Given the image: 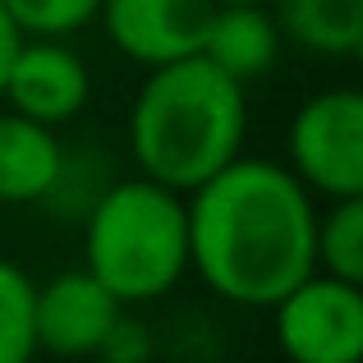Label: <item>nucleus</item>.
<instances>
[{"mask_svg": "<svg viewBox=\"0 0 363 363\" xmlns=\"http://www.w3.org/2000/svg\"><path fill=\"white\" fill-rule=\"evenodd\" d=\"M189 267L221 299L272 308L318 272V207L290 166L235 157L189 189Z\"/></svg>", "mask_w": 363, "mask_h": 363, "instance_id": "nucleus-1", "label": "nucleus"}, {"mask_svg": "<svg viewBox=\"0 0 363 363\" xmlns=\"http://www.w3.org/2000/svg\"><path fill=\"white\" fill-rule=\"evenodd\" d=\"M248 129L244 83L221 74L207 55L152 65L129 111V152L157 184L189 194L240 157Z\"/></svg>", "mask_w": 363, "mask_h": 363, "instance_id": "nucleus-2", "label": "nucleus"}, {"mask_svg": "<svg viewBox=\"0 0 363 363\" xmlns=\"http://www.w3.org/2000/svg\"><path fill=\"white\" fill-rule=\"evenodd\" d=\"M83 267L129 303H152L189 272V203L157 179H124L97 198L83 225Z\"/></svg>", "mask_w": 363, "mask_h": 363, "instance_id": "nucleus-3", "label": "nucleus"}, {"mask_svg": "<svg viewBox=\"0 0 363 363\" xmlns=\"http://www.w3.org/2000/svg\"><path fill=\"white\" fill-rule=\"evenodd\" d=\"M290 170L308 194H363V88L308 97L290 120Z\"/></svg>", "mask_w": 363, "mask_h": 363, "instance_id": "nucleus-4", "label": "nucleus"}, {"mask_svg": "<svg viewBox=\"0 0 363 363\" xmlns=\"http://www.w3.org/2000/svg\"><path fill=\"white\" fill-rule=\"evenodd\" d=\"M272 313L276 340L294 363H363V285L308 272Z\"/></svg>", "mask_w": 363, "mask_h": 363, "instance_id": "nucleus-5", "label": "nucleus"}, {"mask_svg": "<svg viewBox=\"0 0 363 363\" xmlns=\"http://www.w3.org/2000/svg\"><path fill=\"white\" fill-rule=\"evenodd\" d=\"M120 313L124 303L88 267L60 272L46 285H33V340L46 354H60V359L101 354Z\"/></svg>", "mask_w": 363, "mask_h": 363, "instance_id": "nucleus-6", "label": "nucleus"}, {"mask_svg": "<svg viewBox=\"0 0 363 363\" xmlns=\"http://www.w3.org/2000/svg\"><path fill=\"white\" fill-rule=\"evenodd\" d=\"M88 65L79 51L65 46V37H23L5 69L0 97L9 101V111L42 124H65L88 106Z\"/></svg>", "mask_w": 363, "mask_h": 363, "instance_id": "nucleus-7", "label": "nucleus"}, {"mask_svg": "<svg viewBox=\"0 0 363 363\" xmlns=\"http://www.w3.org/2000/svg\"><path fill=\"white\" fill-rule=\"evenodd\" d=\"M97 18L120 55L152 69L198 55L212 0H101Z\"/></svg>", "mask_w": 363, "mask_h": 363, "instance_id": "nucleus-8", "label": "nucleus"}, {"mask_svg": "<svg viewBox=\"0 0 363 363\" xmlns=\"http://www.w3.org/2000/svg\"><path fill=\"white\" fill-rule=\"evenodd\" d=\"M276 51H281V28H276V14L267 5H248V0L212 5L198 55H207L221 74H230L235 83L248 88L276 65Z\"/></svg>", "mask_w": 363, "mask_h": 363, "instance_id": "nucleus-9", "label": "nucleus"}, {"mask_svg": "<svg viewBox=\"0 0 363 363\" xmlns=\"http://www.w3.org/2000/svg\"><path fill=\"white\" fill-rule=\"evenodd\" d=\"M65 175V147L55 124L28 120L18 111L0 116V203H37Z\"/></svg>", "mask_w": 363, "mask_h": 363, "instance_id": "nucleus-10", "label": "nucleus"}, {"mask_svg": "<svg viewBox=\"0 0 363 363\" xmlns=\"http://www.w3.org/2000/svg\"><path fill=\"white\" fill-rule=\"evenodd\" d=\"M276 5L281 37L322 55H350L363 28V0H267Z\"/></svg>", "mask_w": 363, "mask_h": 363, "instance_id": "nucleus-11", "label": "nucleus"}, {"mask_svg": "<svg viewBox=\"0 0 363 363\" xmlns=\"http://www.w3.org/2000/svg\"><path fill=\"white\" fill-rule=\"evenodd\" d=\"M318 272L363 285V194L331 198L318 216Z\"/></svg>", "mask_w": 363, "mask_h": 363, "instance_id": "nucleus-12", "label": "nucleus"}, {"mask_svg": "<svg viewBox=\"0 0 363 363\" xmlns=\"http://www.w3.org/2000/svg\"><path fill=\"white\" fill-rule=\"evenodd\" d=\"M33 354V281L23 267L0 257V363H28Z\"/></svg>", "mask_w": 363, "mask_h": 363, "instance_id": "nucleus-13", "label": "nucleus"}, {"mask_svg": "<svg viewBox=\"0 0 363 363\" xmlns=\"http://www.w3.org/2000/svg\"><path fill=\"white\" fill-rule=\"evenodd\" d=\"M23 37H69L97 18L101 0H0Z\"/></svg>", "mask_w": 363, "mask_h": 363, "instance_id": "nucleus-14", "label": "nucleus"}, {"mask_svg": "<svg viewBox=\"0 0 363 363\" xmlns=\"http://www.w3.org/2000/svg\"><path fill=\"white\" fill-rule=\"evenodd\" d=\"M101 354L116 359V363L143 359V354H147V336H143V327H133V322L120 313V322L111 327V336H106V345H101Z\"/></svg>", "mask_w": 363, "mask_h": 363, "instance_id": "nucleus-15", "label": "nucleus"}, {"mask_svg": "<svg viewBox=\"0 0 363 363\" xmlns=\"http://www.w3.org/2000/svg\"><path fill=\"white\" fill-rule=\"evenodd\" d=\"M18 42H23V33H18V23L9 18V9L0 5V83H5V69H9V60H14Z\"/></svg>", "mask_w": 363, "mask_h": 363, "instance_id": "nucleus-16", "label": "nucleus"}, {"mask_svg": "<svg viewBox=\"0 0 363 363\" xmlns=\"http://www.w3.org/2000/svg\"><path fill=\"white\" fill-rule=\"evenodd\" d=\"M350 55L359 60V69H363V28H359V37H354V46H350Z\"/></svg>", "mask_w": 363, "mask_h": 363, "instance_id": "nucleus-17", "label": "nucleus"}, {"mask_svg": "<svg viewBox=\"0 0 363 363\" xmlns=\"http://www.w3.org/2000/svg\"><path fill=\"white\" fill-rule=\"evenodd\" d=\"M212 5H235V0H212ZM248 5H267V0H248Z\"/></svg>", "mask_w": 363, "mask_h": 363, "instance_id": "nucleus-18", "label": "nucleus"}]
</instances>
